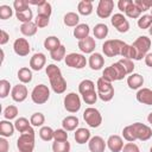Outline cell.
<instances>
[{"instance_id":"cell-1","label":"cell","mask_w":152,"mask_h":152,"mask_svg":"<svg viewBox=\"0 0 152 152\" xmlns=\"http://www.w3.org/2000/svg\"><path fill=\"white\" fill-rule=\"evenodd\" d=\"M135 50V61H140L145 58L151 48V39L146 36H139L132 44Z\"/></svg>"},{"instance_id":"cell-2","label":"cell","mask_w":152,"mask_h":152,"mask_svg":"<svg viewBox=\"0 0 152 152\" xmlns=\"http://www.w3.org/2000/svg\"><path fill=\"white\" fill-rule=\"evenodd\" d=\"M19 152H32L34 148V131L31 128L26 133H21L17 140Z\"/></svg>"},{"instance_id":"cell-3","label":"cell","mask_w":152,"mask_h":152,"mask_svg":"<svg viewBox=\"0 0 152 152\" xmlns=\"http://www.w3.org/2000/svg\"><path fill=\"white\" fill-rule=\"evenodd\" d=\"M96 88H97V96L104 101L108 102L114 97V87L112 86L110 82L103 80L102 77H100L96 82Z\"/></svg>"},{"instance_id":"cell-4","label":"cell","mask_w":152,"mask_h":152,"mask_svg":"<svg viewBox=\"0 0 152 152\" xmlns=\"http://www.w3.org/2000/svg\"><path fill=\"white\" fill-rule=\"evenodd\" d=\"M125 45V42L120 39H108L102 45V51L107 57H115L121 55V50Z\"/></svg>"},{"instance_id":"cell-5","label":"cell","mask_w":152,"mask_h":152,"mask_svg":"<svg viewBox=\"0 0 152 152\" xmlns=\"http://www.w3.org/2000/svg\"><path fill=\"white\" fill-rule=\"evenodd\" d=\"M31 99L37 104H43L50 99V89L45 84H38L31 93Z\"/></svg>"},{"instance_id":"cell-6","label":"cell","mask_w":152,"mask_h":152,"mask_svg":"<svg viewBox=\"0 0 152 152\" xmlns=\"http://www.w3.org/2000/svg\"><path fill=\"white\" fill-rule=\"evenodd\" d=\"M83 119L87 122V125L93 128H96L102 124V115L94 107H88L83 112Z\"/></svg>"},{"instance_id":"cell-7","label":"cell","mask_w":152,"mask_h":152,"mask_svg":"<svg viewBox=\"0 0 152 152\" xmlns=\"http://www.w3.org/2000/svg\"><path fill=\"white\" fill-rule=\"evenodd\" d=\"M64 61H65L66 66H70L74 69H83L87 64L86 57L82 53H76V52H71L66 55Z\"/></svg>"},{"instance_id":"cell-8","label":"cell","mask_w":152,"mask_h":152,"mask_svg":"<svg viewBox=\"0 0 152 152\" xmlns=\"http://www.w3.org/2000/svg\"><path fill=\"white\" fill-rule=\"evenodd\" d=\"M64 108L69 113H77L81 108V99L76 93H69L64 97Z\"/></svg>"},{"instance_id":"cell-9","label":"cell","mask_w":152,"mask_h":152,"mask_svg":"<svg viewBox=\"0 0 152 152\" xmlns=\"http://www.w3.org/2000/svg\"><path fill=\"white\" fill-rule=\"evenodd\" d=\"M114 8V1L113 0H100L97 8H96V14L99 18L106 19L112 15Z\"/></svg>"},{"instance_id":"cell-10","label":"cell","mask_w":152,"mask_h":152,"mask_svg":"<svg viewBox=\"0 0 152 152\" xmlns=\"http://www.w3.org/2000/svg\"><path fill=\"white\" fill-rule=\"evenodd\" d=\"M110 23L116 28V31L120 32V33H125L129 30V23L125 18V15L121 14V13H115L114 15H112Z\"/></svg>"},{"instance_id":"cell-11","label":"cell","mask_w":152,"mask_h":152,"mask_svg":"<svg viewBox=\"0 0 152 152\" xmlns=\"http://www.w3.org/2000/svg\"><path fill=\"white\" fill-rule=\"evenodd\" d=\"M132 126L134 128V132H135L138 140L146 141L152 137V129L147 125L141 124V122H134V124H132Z\"/></svg>"},{"instance_id":"cell-12","label":"cell","mask_w":152,"mask_h":152,"mask_svg":"<svg viewBox=\"0 0 152 152\" xmlns=\"http://www.w3.org/2000/svg\"><path fill=\"white\" fill-rule=\"evenodd\" d=\"M13 50L14 52L20 56V57H25L30 53L31 48H30V43L25 39V38H17L13 43Z\"/></svg>"},{"instance_id":"cell-13","label":"cell","mask_w":152,"mask_h":152,"mask_svg":"<svg viewBox=\"0 0 152 152\" xmlns=\"http://www.w3.org/2000/svg\"><path fill=\"white\" fill-rule=\"evenodd\" d=\"M49 80H50L51 88L56 94H63L66 90V81L62 76V72L53 77H50Z\"/></svg>"},{"instance_id":"cell-14","label":"cell","mask_w":152,"mask_h":152,"mask_svg":"<svg viewBox=\"0 0 152 152\" xmlns=\"http://www.w3.org/2000/svg\"><path fill=\"white\" fill-rule=\"evenodd\" d=\"M27 95H28L27 88L23 83L15 84L12 88V90H11V96H12L13 101H15V102H23V101H25L26 97H27Z\"/></svg>"},{"instance_id":"cell-15","label":"cell","mask_w":152,"mask_h":152,"mask_svg":"<svg viewBox=\"0 0 152 152\" xmlns=\"http://www.w3.org/2000/svg\"><path fill=\"white\" fill-rule=\"evenodd\" d=\"M106 146H107V142H104L103 138H101L100 135L91 137L90 140L88 141V147L90 152H104Z\"/></svg>"},{"instance_id":"cell-16","label":"cell","mask_w":152,"mask_h":152,"mask_svg":"<svg viewBox=\"0 0 152 152\" xmlns=\"http://www.w3.org/2000/svg\"><path fill=\"white\" fill-rule=\"evenodd\" d=\"M45 63H46V57L44 53L42 52H38V53H34L31 59H30V68L34 71H39L42 70L44 66H45Z\"/></svg>"},{"instance_id":"cell-17","label":"cell","mask_w":152,"mask_h":152,"mask_svg":"<svg viewBox=\"0 0 152 152\" xmlns=\"http://www.w3.org/2000/svg\"><path fill=\"white\" fill-rule=\"evenodd\" d=\"M107 142V147L112 151V152H121L124 148V140L120 135L118 134H113L108 138Z\"/></svg>"},{"instance_id":"cell-18","label":"cell","mask_w":152,"mask_h":152,"mask_svg":"<svg viewBox=\"0 0 152 152\" xmlns=\"http://www.w3.org/2000/svg\"><path fill=\"white\" fill-rule=\"evenodd\" d=\"M96 48V43L95 39L91 37H87L82 40H78V49L83 52V53H93V51Z\"/></svg>"},{"instance_id":"cell-19","label":"cell","mask_w":152,"mask_h":152,"mask_svg":"<svg viewBox=\"0 0 152 152\" xmlns=\"http://www.w3.org/2000/svg\"><path fill=\"white\" fill-rule=\"evenodd\" d=\"M88 64L90 66L91 70H100L103 65H104V58L101 53L99 52H93L90 56H89V59H88Z\"/></svg>"},{"instance_id":"cell-20","label":"cell","mask_w":152,"mask_h":152,"mask_svg":"<svg viewBox=\"0 0 152 152\" xmlns=\"http://www.w3.org/2000/svg\"><path fill=\"white\" fill-rule=\"evenodd\" d=\"M137 100L138 102L147 106H152V90L148 88H141L137 93Z\"/></svg>"},{"instance_id":"cell-21","label":"cell","mask_w":152,"mask_h":152,"mask_svg":"<svg viewBox=\"0 0 152 152\" xmlns=\"http://www.w3.org/2000/svg\"><path fill=\"white\" fill-rule=\"evenodd\" d=\"M142 84H144V77L140 74L133 72L127 77V86L131 89H140Z\"/></svg>"},{"instance_id":"cell-22","label":"cell","mask_w":152,"mask_h":152,"mask_svg":"<svg viewBox=\"0 0 152 152\" xmlns=\"http://www.w3.org/2000/svg\"><path fill=\"white\" fill-rule=\"evenodd\" d=\"M78 118L75 116V115H69V116H65L62 121V126L63 128L66 131V132H70V131H75L77 127H78Z\"/></svg>"},{"instance_id":"cell-23","label":"cell","mask_w":152,"mask_h":152,"mask_svg":"<svg viewBox=\"0 0 152 152\" xmlns=\"http://www.w3.org/2000/svg\"><path fill=\"white\" fill-rule=\"evenodd\" d=\"M14 124H11L10 120H1L0 121V135L4 138L12 137L14 133Z\"/></svg>"},{"instance_id":"cell-24","label":"cell","mask_w":152,"mask_h":152,"mask_svg":"<svg viewBox=\"0 0 152 152\" xmlns=\"http://www.w3.org/2000/svg\"><path fill=\"white\" fill-rule=\"evenodd\" d=\"M74 138H75L77 144H80V145L86 144L90 140V131L87 129V128H77L75 131Z\"/></svg>"},{"instance_id":"cell-25","label":"cell","mask_w":152,"mask_h":152,"mask_svg":"<svg viewBox=\"0 0 152 152\" xmlns=\"http://www.w3.org/2000/svg\"><path fill=\"white\" fill-rule=\"evenodd\" d=\"M89 32H90V28L87 24H78L74 28V37L78 40H82L87 37H89Z\"/></svg>"},{"instance_id":"cell-26","label":"cell","mask_w":152,"mask_h":152,"mask_svg":"<svg viewBox=\"0 0 152 152\" xmlns=\"http://www.w3.org/2000/svg\"><path fill=\"white\" fill-rule=\"evenodd\" d=\"M14 127L19 133H26L28 132L32 127H31V122L26 119V118H19L14 121Z\"/></svg>"},{"instance_id":"cell-27","label":"cell","mask_w":152,"mask_h":152,"mask_svg":"<svg viewBox=\"0 0 152 152\" xmlns=\"http://www.w3.org/2000/svg\"><path fill=\"white\" fill-rule=\"evenodd\" d=\"M77 11L82 15H89L93 12V1L90 0H82L77 5Z\"/></svg>"},{"instance_id":"cell-28","label":"cell","mask_w":152,"mask_h":152,"mask_svg":"<svg viewBox=\"0 0 152 152\" xmlns=\"http://www.w3.org/2000/svg\"><path fill=\"white\" fill-rule=\"evenodd\" d=\"M37 30H38V27H37V25H36L33 21L24 23V24H21V26H20V32H21L24 36H26V37H32V36H34L36 32H37Z\"/></svg>"},{"instance_id":"cell-29","label":"cell","mask_w":152,"mask_h":152,"mask_svg":"<svg viewBox=\"0 0 152 152\" xmlns=\"http://www.w3.org/2000/svg\"><path fill=\"white\" fill-rule=\"evenodd\" d=\"M93 33H94V37L97 38V39H103L108 36V26L106 24H96L93 28Z\"/></svg>"},{"instance_id":"cell-30","label":"cell","mask_w":152,"mask_h":152,"mask_svg":"<svg viewBox=\"0 0 152 152\" xmlns=\"http://www.w3.org/2000/svg\"><path fill=\"white\" fill-rule=\"evenodd\" d=\"M61 45H62V44H61V40H59V38H57L56 36H50V37L45 38V40H44V48H45L46 50H49L50 52L53 51V50H56V49L59 48Z\"/></svg>"},{"instance_id":"cell-31","label":"cell","mask_w":152,"mask_h":152,"mask_svg":"<svg viewBox=\"0 0 152 152\" xmlns=\"http://www.w3.org/2000/svg\"><path fill=\"white\" fill-rule=\"evenodd\" d=\"M64 24L69 27H76L78 25V21H80V17L77 13L75 12H68L65 15H64V19H63Z\"/></svg>"},{"instance_id":"cell-32","label":"cell","mask_w":152,"mask_h":152,"mask_svg":"<svg viewBox=\"0 0 152 152\" xmlns=\"http://www.w3.org/2000/svg\"><path fill=\"white\" fill-rule=\"evenodd\" d=\"M18 78L19 81L25 84V83H30L32 81V71L28 69V68H20L18 70Z\"/></svg>"},{"instance_id":"cell-33","label":"cell","mask_w":152,"mask_h":152,"mask_svg":"<svg viewBox=\"0 0 152 152\" xmlns=\"http://www.w3.org/2000/svg\"><path fill=\"white\" fill-rule=\"evenodd\" d=\"M102 78L103 80H106V81H108V82H113V81H119L118 80V74H116V71H115V69H114V66L113 65H109V66H107L104 70H103V72H102Z\"/></svg>"},{"instance_id":"cell-34","label":"cell","mask_w":152,"mask_h":152,"mask_svg":"<svg viewBox=\"0 0 152 152\" xmlns=\"http://www.w3.org/2000/svg\"><path fill=\"white\" fill-rule=\"evenodd\" d=\"M93 90H95V83L91 80H83L78 84V91L81 95H83L88 91H93Z\"/></svg>"},{"instance_id":"cell-35","label":"cell","mask_w":152,"mask_h":152,"mask_svg":"<svg viewBox=\"0 0 152 152\" xmlns=\"http://www.w3.org/2000/svg\"><path fill=\"white\" fill-rule=\"evenodd\" d=\"M30 122L33 127H43V124L45 122V116L43 113L40 112H37V113H33L30 118Z\"/></svg>"},{"instance_id":"cell-36","label":"cell","mask_w":152,"mask_h":152,"mask_svg":"<svg viewBox=\"0 0 152 152\" xmlns=\"http://www.w3.org/2000/svg\"><path fill=\"white\" fill-rule=\"evenodd\" d=\"M53 134H55V131L49 127V126H43L40 127L39 129V137L42 138V140L44 141H50L53 139Z\"/></svg>"},{"instance_id":"cell-37","label":"cell","mask_w":152,"mask_h":152,"mask_svg":"<svg viewBox=\"0 0 152 152\" xmlns=\"http://www.w3.org/2000/svg\"><path fill=\"white\" fill-rule=\"evenodd\" d=\"M122 137H124V139L127 140L128 142H133V141L138 140V139H137V135H135V132H134V128H133L132 125H128V126H126V127L122 129Z\"/></svg>"},{"instance_id":"cell-38","label":"cell","mask_w":152,"mask_h":152,"mask_svg":"<svg viewBox=\"0 0 152 152\" xmlns=\"http://www.w3.org/2000/svg\"><path fill=\"white\" fill-rule=\"evenodd\" d=\"M142 12L139 10V7L134 4V1H132L131 2V5L127 7V10L125 11V14L128 17V18H133V19H135V18H140V14H141Z\"/></svg>"},{"instance_id":"cell-39","label":"cell","mask_w":152,"mask_h":152,"mask_svg":"<svg viewBox=\"0 0 152 152\" xmlns=\"http://www.w3.org/2000/svg\"><path fill=\"white\" fill-rule=\"evenodd\" d=\"M70 142L66 141H55L52 144L53 152H70Z\"/></svg>"},{"instance_id":"cell-40","label":"cell","mask_w":152,"mask_h":152,"mask_svg":"<svg viewBox=\"0 0 152 152\" xmlns=\"http://www.w3.org/2000/svg\"><path fill=\"white\" fill-rule=\"evenodd\" d=\"M120 56H122L124 58H127V59H135V50L132 46V44L129 45V44L125 43V45H124V48L121 50V55Z\"/></svg>"},{"instance_id":"cell-41","label":"cell","mask_w":152,"mask_h":152,"mask_svg":"<svg viewBox=\"0 0 152 152\" xmlns=\"http://www.w3.org/2000/svg\"><path fill=\"white\" fill-rule=\"evenodd\" d=\"M152 25V15L151 14H144L138 19V26L141 30L150 28Z\"/></svg>"},{"instance_id":"cell-42","label":"cell","mask_w":152,"mask_h":152,"mask_svg":"<svg viewBox=\"0 0 152 152\" xmlns=\"http://www.w3.org/2000/svg\"><path fill=\"white\" fill-rule=\"evenodd\" d=\"M15 17L19 21H21L23 24L24 23H30L32 21V17H33V13L31 10H26V11H23V12H15Z\"/></svg>"},{"instance_id":"cell-43","label":"cell","mask_w":152,"mask_h":152,"mask_svg":"<svg viewBox=\"0 0 152 152\" xmlns=\"http://www.w3.org/2000/svg\"><path fill=\"white\" fill-rule=\"evenodd\" d=\"M50 57H51L53 61L61 62L63 58H65V46H64V45H61V46L57 48L56 50L51 51V52H50Z\"/></svg>"},{"instance_id":"cell-44","label":"cell","mask_w":152,"mask_h":152,"mask_svg":"<svg viewBox=\"0 0 152 152\" xmlns=\"http://www.w3.org/2000/svg\"><path fill=\"white\" fill-rule=\"evenodd\" d=\"M17 115H18V108H17V106L10 104V106H7L4 109V118L6 120H12V119L17 118Z\"/></svg>"},{"instance_id":"cell-45","label":"cell","mask_w":152,"mask_h":152,"mask_svg":"<svg viewBox=\"0 0 152 152\" xmlns=\"http://www.w3.org/2000/svg\"><path fill=\"white\" fill-rule=\"evenodd\" d=\"M37 12H38V15H44V17H49L50 18L51 12H52V7L48 1H44L40 6H38Z\"/></svg>"},{"instance_id":"cell-46","label":"cell","mask_w":152,"mask_h":152,"mask_svg":"<svg viewBox=\"0 0 152 152\" xmlns=\"http://www.w3.org/2000/svg\"><path fill=\"white\" fill-rule=\"evenodd\" d=\"M97 97H99V96H97V91H95V90L88 91V93H86V94L82 95V100H83L87 104H94V103L96 102Z\"/></svg>"},{"instance_id":"cell-47","label":"cell","mask_w":152,"mask_h":152,"mask_svg":"<svg viewBox=\"0 0 152 152\" xmlns=\"http://www.w3.org/2000/svg\"><path fill=\"white\" fill-rule=\"evenodd\" d=\"M13 15V10L7 6V5H1L0 6V19L1 20H6L10 19Z\"/></svg>"},{"instance_id":"cell-48","label":"cell","mask_w":152,"mask_h":152,"mask_svg":"<svg viewBox=\"0 0 152 152\" xmlns=\"http://www.w3.org/2000/svg\"><path fill=\"white\" fill-rule=\"evenodd\" d=\"M119 63L124 66V69L126 70V74L127 75H131L133 74V70H134V63L132 59H127V58H122L119 61Z\"/></svg>"},{"instance_id":"cell-49","label":"cell","mask_w":152,"mask_h":152,"mask_svg":"<svg viewBox=\"0 0 152 152\" xmlns=\"http://www.w3.org/2000/svg\"><path fill=\"white\" fill-rule=\"evenodd\" d=\"M10 89H11L10 82L7 80H1L0 81V97L5 99L10 94Z\"/></svg>"},{"instance_id":"cell-50","label":"cell","mask_w":152,"mask_h":152,"mask_svg":"<svg viewBox=\"0 0 152 152\" xmlns=\"http://www.w3.org/2000/svg\"><path fill=\"white\" fill-rule=\"evenodd\" d=\"M134 4L139 7L141 12H145L152 8V0H134Z\"/></svg>"},{"instance_id":"cell-51","label":"cell","mask_w":152,"mask_h":152,"mask_svg":"<svg viewBox=\"0 0 152 152\" xmlns=\"http://www.w3.org/2000/svg\"><path fill=\"white\" fill-rule=\"evenodd\" d=\"M13 7L15 10V12H23L26 10H30L28 7V2L26 0H14L13 2Z\"/></svg>"},{"instance_id":"cell-52","label":"cell","mask_w":152,"mask_h":152,"mask_svg":"<svg viewBox=\"0 0 152 152\" xmlns=\"http://www.w3.org/2000/svg\"><path fill=\"white\" fill-rule=\"evenodd\" d=\"M53 140L55 141H66L68 140V133L64 128H58L55 131L53 134Z\"/></svg>"},{"instance_id":"cell-53","label":"cell","mask_w":152,"mask_h":152,"mask_svg":"<svg viewBox=\"0 0 152 152\" xmlns=\"http://www.w3.org/2000/svg\"><path fill=\"white\" fill-rule=\"evenodd\" d=\"M49 23H50V18H49V17H44V15H38V14H37V17H36V19H34V24H36L37 27H39V28L46 27V26L49 25Z\"/></svg>"},{"instance_id":"cell-54","label":"cell","mask_w":152,"mask_h":152,"mask_svg":"<svg viewBox=\"0 0 152 152\" xmlns=\"http://www.w3.org/2000/svg\"><path fill=\"white\" fill-rule=\"evenodd\" d=\"M45 71H46V75H48L49 78H50V77H53V76H56V75H58V74L62 72L61 69H59L57 65H55V64H49V65L46 66Z\"/></svg>"},{"instance_id":"cell-55","label":"cell","mask_w":152,"mask_h":152,"mask_svg":"<svg viewBox=\"0 0 152 152\" xmlns=\"http://www.w3.org/2000/svg\"><path fill=\"white\" fill-rule=\"evenodd\" d=\"M113 66H114V69H115V71H116V74H118V80L120 81V80H122L125 76H127V74H126V70L124 69V66L119 63V61L116 62V63H114V64H112Z\"/></svg>"},{"instance_id":"cell-56","label":"cell","mask_w":152,"mask_h":152,"mask_svg":"<svg viewBox=\"0 0 152 152\" xmlns=\"http://www.w3.org/2000/svg\"><path fill=\"white\" fill-rule=\"evenodd\" d=\"M121 152H140V150H139V147H138L137 144H134V142H127V144L124 145V148H122Z\"/></svg>"},{"instance_id":"cell-57","label":"cell","mask_w":152,"mask_h":152,"mask_svg":"<svg viewBox=\"0 0 152 152\" xmlns=\"http://www.w3.org/2000/svg\"><path fill=\"white\" fill-rule=\"evenodd\" d=\"M131 2H132V0H119V1H118V8H119L121 12L125 13V11H126L127 7L131 5Z\"/></svg>"},{"instance_id":"cell-58","label":"cell","mask_w":152,"mask_h":152,"mask_svg":"<svg viewBox=\"0 0 152 152\" xmlns=\"http://www.w3.org/2000/svg\"><path fill=\"white\" fill-rule=\"evenodd\" d=\"M10 40V34L5 30H0V45H5Z\"/></svg>"},{"instance_id":"cell-59","label":"cell","mask_w":152,"mask_h":152,"mask_svg":"<svg viewBox=\"0 0 152 152\" xmlns=\"http://www.w3.org/2000/svg\"><path fill=\"white\" fill-rule=\"evenodd\" d=\"M8 148H10L8 141L4 137L0 138V152H8Z\"/></svg>"},{"instance_id":"cell-60","label":"cell","mask_w":152,"mask_h":152,"mask_svg":"<svg viewBox=\"0 0 152 152\" xmlns=\"http://www.w3.org/2000/svg\"><path fill=\"white\" fill-rule=\"evenodd\" d=\"M145 64L150 68H152V52H148L146 56H145Z\"/></svg>"},{"instance_id":"cell-61","label":"cell","mask_w":152,"mask_h":152,"mask_svg":"<svg viewBox=\"0 0 152 152\" xmlns=\"http://www.w3.org/2000/svg\"><path fill=\"white\" fill-rule=\"evenodd\" d=\"M147 121H148V124L152 125V112L148 114V116H147Z\"/></svg>"},{"instance_id":"cell-62","label":"cell","mask_w":152,"mask_h":152,"mask_svg":"<svg viewBox=\"0 0 152 152\" xmlns=\"http://www.w3.org/2000/svg\"><path fill=\"white\" fill-rule=\"evenodd\" d=\"M148 33H150V36L152 37V25H151V27L148 28Z\"/></svg>"},{"instance_id":"cell-63","label":"cell","mask_w":152,"mask_h":152,"mask_svg":"<svg viewBox=\"0 0 152 152\" xmlns=\"http://www.w3.org/2000/svg\"><path fill=\"white\" fill-rule=\"evenodd\" d=\"M150 152H152V146H151V148H150Z\"/></svg>"},{"instance_id":"cell-64","label":"cell","mask_w":152,"mask_h":152,"mask_svg":"<svg viewBox=\"0 0 152 152\" xmlns=\"http://www.w3.org/2000/svg\"><path fill=\"white\" fill-rule=\"evenodd\" d=\"M151 15H152V10H151Z\"/></svg>"}]
</instances>
